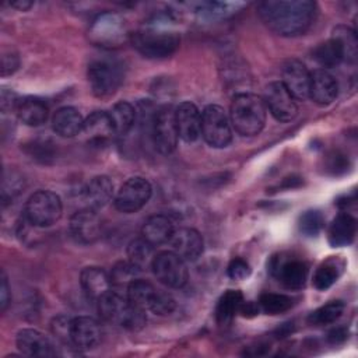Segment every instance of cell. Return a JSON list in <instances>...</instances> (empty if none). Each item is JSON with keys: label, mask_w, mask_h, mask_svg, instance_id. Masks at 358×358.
Wrapping results in <instances>:
<instances>
[{"label": "cell", "mask_w": 358, "mask_h": 358, "mask_svg": "<svg viewBox=\"0 0 358 358\" xmlns=\"http://www.w3.org/2000/svg\"><path fill=\"white\" fill-rule=\"evenodd\" d=\"M262 21L277 35L305 34L316 15V3L309 0H268L257 7Z\"/></svg>", "instance_id": "cell-1"}, {"label": "cell", "mask_w": 358, "mask_h": 358, "mask_svg": "<svg viewBox=\"0 0 358 358\" xmlns=\"http://www.w3.org/2000/svg\"><path fill=\"white\" fill-rule=\"evenodd\" d=\"M267 109L263 98L252 92H239L232 98L229 122L235 131L245 137L259 134L266 123Z\"/></svg>", "instance_id": "cell-2"}, {"label": "cell", "mask_w": 358, "mask_h": 358, "mask_svg": "<svg viewBox=\"0 0 358 358\" xmlns=\"http://www.w3.org/2000/svg\"><path fill=\"white\" fill-rule=\"evenodd\" d=\"M98 313L112 324L127 330H140L147 323L145 310L134 306L120 291L109 289L98 301Z\"/></svg>", "instance_id": "cell-3"}, {"label": "cell", "mask_w": 358, "mask_h": 358, "mask_svg": "<svg viewBox=\"0 0 358 358\" xmlns=\"http://www.w3.org/2000/svg\"><path fill=\"white\" fill-rule=\"evenodd\" d=\"M180 38L176 32L159 27H148L131 36L133 46L148 59H164L171 56L179 46Z\"/></svg>", "instance_id": "cell-4"}, {"label": "cell", "mask_w": 358, "mask_h": 358, "mask_svg": "<svg viewBox=\"0 0 358 358\" xmlns=\"http://www.w3.org/2000/svg\"><path fill=\"white\" fill-rule=\"evenodd\" d=\"M63 213V203L59 194L50 190L32 193L24 207V218L32 227L45 228L57 222Z\"/></svg>", "instance_id": "cell-5"}, {"label": "cell", "mask_w": 358, "mask_h": 358, "mask_svg": "<svg viewBox=\"0 0 358 358\" xmlns=\"http://www.w3.org/2000/svg\"><path fill=\"white\" fill-rule=\"evenodd\" d=\"M87 78L91 92L98 98H106L120 87L123 70L113 59H95L88 64Z\"/></svg>", "instance_id": "cell-6"}, {"label": "cell", "mask_w": 358, "mask_h": 358, "mask_svg": "<svg viewBox=\"0 0 358 358\" xmlns=\"http://www.w3.org/2000/svg\"><path fill=\"white\" fill-rule=\"evenodd\" d=\"M201 137L214 148H225L232 141L229 116L220 105H207L201 112Z\"/></svg>", "instance_id": "cell-7"}, {"label": "cell", "mask_w": 358, "mask_h": 358, "mask_svg": "<svg viewBox=\"0 0 358 358\" xmlns=\"http://www.w3.org/2000/svg\"><path fill=\"white\" fill-rule=\"evenodd\" d=\"M268 271L285 288L301 289L308 280L309 266L305 260L282 252L270 259Z\"/></svg>", "instance_id": "cell-8"}, {"label": "cell", "mask_w": 358, "mask_h": 358, "mask_svg": "<svg viewBox=\"0 0 358 358\" xmlns=\"http://www.w3.org/2000/svg\"><path fill=\"white\" fill-rule=\"evenodd\" d=\"M151 268L159 282L169 288H182L187 282L186 262L173 250H164L154 256Z\"/></svg>", "instance_id": "cell-9"}, {"label": "cell", "mask_w": 358, "mask_h": 358, "mask_svg": "<svg viewBox=\"0 0 358 358\" xmlns=\"http://www.w3.org/2000/svg\"><path fill=\"white\" fill-rule=\"evenodd\" d=\"M151 194V183L143 176H133L120 186L113 199V203L120 213L133 214L148 203Z\"/></svg>", "instance_id": "cell-10"}, {"label": "cell", "mask_w": 358, "mask_h": 358, "mask_svg": "<svg viewBox=\"0 0 358 358\" xmlns=\"http://www.w3.org/2000/svg\"><path fill=\"white\" fill-rule=\"evenodd\" d=\"M263 101L266 109L278 122H291L298 113L296 99L289 94L281 81H273L266 87Z\"/></svg>", "instance_id": "cell-11"}, {"label": "cell", "mask_w": 358, "mask_h": 358, "mask_svg": "<svg viewBox=\"0 0 358 358\" xmlns=\"http://www.w3.org/2000/svg\"><path fill=\"white\" fill-rule=\"evenodd\" d=\"M178 130L175 123V110L169 106L158 109L152 119V141L158 152L168 155L178 145Z\"/></svg>", "instance_id": "cell-12"}, {"label": "cell", "mask_w": 358, "mask_h": 358, "mask_svg": "<svg viewBox=\"0 0 358 358\" xmlns=\"http://www.w3.org/2000/svg\"><path fill=\"white\" fill-rule=\"evenodd\" d=\"M69 229L76 242L91 245L99 239L102 232V222L96 210L85 207L71 215Z\"/></svg>", "instance_id": "cell-13"}, {"label": "cell", "mask_w": 358, "mask_h": 358, "mask_svg": "<svg viewBox=\"0 0 358 358\" xmlns=\"http://www.w3.org/2000/svg\"><path fill=\"white\" fill-rule=\"evenodd\" d=\"M175 123L179 138L186 143H193L201 136V113L190 101H185L176 106Z\"/></svg>", "instance_id": "cell-14"}, {"label": "cell", "mask_w": 358, "mask_h": 358, "mask_svg": "<svg viewBox=\"0 0 358 358\" xmlns=\"http://www.w3.org/2000/svg\"><path fill=\"white\" fill-rule=\"evenodd\" d=\"M280 81L295 99L302 101L308 98L310 71L302 62L296 59L287 60L282 66V80Z\"/></svg>", "instance_id": "cell-15"}, {"label": "cell", "mask_w": 358, "mask_h": 358, "mask_svg": "<svg viewBox=\"0 0 358 358\" xmlns=\"http://www.w3.org/2000/svg\"><path fill=\"white\" fill-rule=\"evenodd\" d=\"M169 243L172 250L185 262L197 260L204 249V241L200 232L189 227L173 231Z\"/></svg>", "instance_id": "cell-16"}, {"label": "cell", "mask_w": 358, "mask_h": 358, "mask_svg": "<svg viewBox=\"0 0 358 358\" xmlns=\"http://www.w3.org/2000/svg\"><path fill=\"white\" fill-rule=\"evenodd\" d=\"M17 348L28 357H55L56 347L52 340L36 329H22L17 333Z\"/></svg>", "instance_id": "cell-17"}, {"label": "cell", "mask_w": 358, "mask_h": 358, "mask_svg": "<svg viewBox=\"0 0 358 358\" xmlns=\"http://www.w3.org/2000/svg\"><path fill=\"white\" fill-rule=\"evenodd\" d=\"M337 95L338 84L333 74L324 69H316L310 71L308 98L320 106H327L337 98Z\"/></svg>", "instance_id": "cell-18"}, {"label": "cell", "mask_w": 358, "mask_h": 358, "mask_svg": "<svg viewBox=\"0 0 358 358\" xmlns=\"http://www.w3.org/2000/svg\"><path fill=\"white\" fill-rule=\"evenodd\" d=\"M71 344L78 350H91L99 341L102 336L101 324L91 316H78L71 319Z\"/></svg>", "instance_id": "cell-19"}, {"label": "cell", "mask_w": 358, "mask_h": 358, "mask_svg": "<svg viewBox=\"0 0 358 358\" xmlns=\"http://www.w3.org/2000/svg\"><path fill=\"white\" fill-rule=\"evenodd\" d=\"M113 197V183L109 176L98 175L94 176L83 189V200L85 207L99 210L105 207Z\"/></svg>", "instance_id": "cell-20"}, {"label": "cell", "mask_w": 358, "mask_h": 358, "mask_svg": "<svg viewBox=\"0 0 358 358\" xmlns=\"http://www.w3.org/2000/svg\"><path fill=\"white\" fill-rule=\"evenodd\" d=\"M80 284L85 295L91 299L98 301L103 294L112 289L109 274L96 266H88L83 268L80 274Z\"/></svg>", "instance_id": "cell-21"}, {"label": "cell", "mask_w": 358, "mask_h": 358, "mask_svg": "<svg viewBox=\"0 0 358 358\" xmlns=\"http://www.w3.org/2000/svg\"><path fill=\"white\" fill-rule=\"evenodd\" d=\"M91 143L102 144L115 136L109 112L95 110L84 119L83 131Z\"/></svg>", "instance_id": "cell-22"}, {"label": "cell", "mask_w": 358, "mask_h": 358, "mask_svg": "<svg viewBox=\"0 0 358 358\" xmlns=\"http://www.w3.org/2000/svg\"><path fill=\"white\" fill-rule=\"evenodd\" d=\"M84 119L73 106L59 108L52 117V129L62 137H74L83 131Z\"/></svg>", "instance_id": "cell-23"}, {"label": "cell", "mask_w": 358, "mask_h": 358, "mask_svg": "<svg viewBox=\"0 0 358 358\" xmlns=\"http://www.w3.org/2000/svg\"><path fill=\"white\" fill-rule=\"evenodd\" d=\"M15 112L22 123L27 126H41L46 122L49 115V108L41 98L36 96H24L18 98Z\"/></svg>", "instance_id": "cell-24"}, {"label": "cell", "mask_w": 358, "mask_h": 358, "mask_svg": "<svg viewBox=\"0 0 358 358\" xmlns=\"http://www.w3.org/2000/svg\"><path fill=\"white\" fill-rule=\"evenodd\" d=\"M175 228L172 221L164 214H155L147 218L141 228V236L154 248L169 242Z\"/></svg>", "instance_id": "cell-25"}, {"label": "cell", "mask_w": 358, "mask_h": 358, "mask_svg": "<svg viewBox=\"0 0 358 358\" xmlns=\"http://www.w3.org/2000/svg\"><path fill=\"white\" fill-rule=\"evenodd\" d=\"M357 232V221L355 218L343 211L336 215V218L331 221L330 228H329V243L333 248H341V246H348Z\"/></svg>", "instance_id": "cell-26"}, {"label": "cell", "mask_w": 358, "mask_h": 358, "mask_svg": "<svg viewBox=\"0 0 358 358\" xmlns=\"http://www.w3.org/2000/svg\"><path fill=\"white\" fill-rule=\"evenodd\" d=\"M157 291L158 289L150 281L138 277L133 280L126 288V296L134 306L148 310Z\"/></svg>", "instance_id": "cell-27"}, {"label": "cell", "mask_w": 358, "mask_h": 358, "mask_svg": "<svg viewBox=\"0 0 358 358\" xmlns=\"http://www.w3.org/2000/svg\"><path fill=\"white\" fill-rule=\"evenodd\" d=\"M115 136H124L127 134L136 120V110L133 105L127 101H120L113 105L109 112Z\"/></svg>", "instance_id": "cell-28"}, {"label": "cell", "mask_w": 358, "mask_h": 358, "mask_svg": "<svg viewBox=\"0 0 358 358\" xmlns=\"http://www.w3.org/2000/svg\"><path fill=\"white\" fill-rule=\"evenodd\" d=\"M344 263H341L338 259L331 257L323 262L313 274V287L317 291H326L329 289L341 275Z\"/></svg>", "instance_id": "cell-29"}, {"label": "cell", "mask_w": 358, "mask_h": 358, "mask_svg": "<svg viewBox=\"0 0 358 358\" xmlns=\"http://www.w3.org/2000/svg\"><path fill=\"white\" fill-rule=\"evenodd\" d=\"M243 302V295L238 289H228L221 295L215 308V319L220 324L229 323L236 313H239V308Z\"/></svg>", "instance_id": "cell-30"}, {"label": "cell", "mask_w": 358, "mask_h": 358, "mask_svg": "<svg viewBox=\"0 0 358 358\" xmlns=\"http://www.w3.org/2000/svg\"><path fill=\"white\" fill-rule=\"evenodd\" d=\"M313 59L326 70L338 66L341 62H344V50L337 39L333 36L317 45L313 50Z\"/></svg>", "instance_id": "cell-31"}, {"label": "cell", "mask_w": 358, "mask_h": 358, "mask_svg": "<svg viewBox=\"0 0 358 358\" xmlns=\"http://www.w3.org/2000/svg\"><path fill=\"white\" fill-rule=\"evenodd\" d=\"M154 256V246L143 236L133 239L127 246V260L140 270H144L148 266L151 267Z\"/></svg>", "instance_id": "cell-32"}, {"label": "cell", "mask_w": 358, "mask_h": 358, "mask_svg": "<svg viewBox=\"0 0 358 358\" xmlns=\"http://www.w3.org/2000/svg\"><path fill=\"white\" fill-rule=\"evenodd\" d=\"M257 305L260 308V312L274 316L289 310L294 306V298L285 294L264 292L260 295Z\"/></svg>", "instance_id": "cell-33"}, {"label": "cell", "mask_w": 358, "mask_h": 358, "mask_svg": "<svg viewBox=\"0 0 358 358\" xmlns=\"http://www.w3.org/2000/svg\"><path fill=\"white\" fill-rule=\"evenodd\" d=\"M344 312L343 301H330L320 308L315 309L309 316L308 322L313 326H326L334 323Z\"/></svg>", "instance_id": "cell-34"}, {"label": "cell", "mask_w": 358, "mask_h": 358, "mask_svg": "<svg viewBox=\"0 0 358 358\" xmlns=\"http://www.w3.org/2000/svg\"><path fill=\"white\" fill-rule=\"evenodd\" d=\"M140 268H137L134 264H131L129 260H122V262H117L113 267H112V271L109 274L110 277V282H112V287H115L116 291H120L122 288H127L129 284L138 278V274H140Z\"/></svg>", "instance_id": "cell-35"}, {"label": "cell", "mask_w": 358, "mask_h": 358, "mask_svg": "<svg viewBox=\"0 0 358 358\" xmlns=\"http://www.w3.org/2000/svg\"><path fill=\"white\" fill-rule=\"evenodd\" d=\"M333 38L337 39L344 50V62L354 63L357 59V35L345 25H338L333 29Z\"/></svg>", "instance_id": "cell-36"}, {"label": "cell", "mask_w": 358, "mask_h": 358, "mask_svg": "<svg viewBox=\"0 0 358 358\" xmlns=\"http://www.w3.org/2000/svg\"><path fill=\"white\" fill-rule=\"evenodd\" d=\"M324 227L323 214L319 210H306L301 214L298 221L299 232L305 236L313 238L317 236Z\"/></svg>", "instance_id": "cell-37"}, {"label": "cell", "mask_w": 358, "mask_h": 358, "mask_svg": "<svg viewBox=\"0 0 358 358\" xmlns=\"http://www.w3.org/2000/svg\"><path fill=\"white\" fill-rule=\"evenodd\" d=\"M175 308H176V301L173 299V296L168 292L158 289L148 310L159 316H166V315H171L175 310Z\"/></svg>", "instance_id": "cell-38"}, {"label": "cell", "mask_w": 358, "mask_h": 358, "mask_svg": "<svg viewBox=\"0 0 358 358\" xmlns=\"http://www.w3.org/2000/svg\"><path fill=\"white\" fill-rule=\"evenodd\" d=\"M52 333L56 336L57 340H60L62 343L66 344H71V336H70V329H71V319L64 316V315H59L56 317H53L52 323Z\"/></svg>", "instance_id": "cell-39"}, {"label": "cell", "mask_w": 358, "mask_h": 358, "mask_svg": "<svg viewBox=\"0 0 358 358\" xmlns=\"http://www.w3.org/2000/svg\"><path fill=\"white\" fill-rule=\"evenodd\" d=\"M350 166L348 158L345 154L340 151H331L327 155V162H326V169L333 173V175H340L344 173Z\"/></svg>", "instance_id": "cell-40"}, {"label": "cell", "mask_w": 358, "mask_h": 358, "mask_svg": "<svg viewBox=\"0 0 358 358\" xmlns=\"http://www.w3.org/2000/svg\"><path fill=\"white\" fill-rule=\"evenodd\" d=\"M227 273H228V277L232 280H245L250 275L252 268L246 260L241 257H235L229 262Z\"/></svg>", "instance_id": "cell-41"}, {"label": "cell", "mask_w": 358, "mask_h": 358, "mask_svg": "<svg viewBox=\"0 0 358 358\" xmlns=\"http://www.w3.org/2000/svg\"><path fill=\"white\" fill-rule=\"evenodd\" d=\"M20 66V59L15 53L13 52H8V53H4L3 57H1V74L3 76H8V74H13Z\"/></svg>", "instance_id": "cell-42"}, {"label": "cell", "mask_w": 358, "mask_h": 358, "mask_svg": "<svg viewBox=\"0 0 358 358\" xmlns=\"http://www.w3.org/2000/svg\"><path fill=\"white\" fill-rule=\"evenodd\" d=\"M11 295H10V285L7 281V275L4 271H1L0 275V309L1 312H4L10 303Z\"/></svg>", "instance_id": "cell-43"}, {"label": "cell", "mask_w": 358, "mask_h": 358, "mask_svg": "<svg viewBox=\"0 0 358 358\" xmlns=\"http://www.w3.org/2000/svg\"><path fill=\"white\" fill-rule=\"evenodd\" d=\"M18 98L14 95L13 91H8L7 88L1 90V109L3 112H7L8 109H15L17 108Z\"/></svg>", "instance_id": "cell-44"}, {"label": "cell", "mask_w": 358, "mask_h": 358, "mask_svg": "<svg viewBox=\"0 0 358 358\" xmlns=\"http://www.w3.org/2000/svg\"><path fill=\"white\" fill-rule=\"evenodd\" d=\"M327 340L331 344H341L343 341L347 340V330L344 327H336V329L329 331Z\"/></svg>", "instance_id": "cell-45"}, {"label": "cell", "mask_w": 358, "mask_h": 358, "mask_svg": "<svg viewBox=\"0 0 358 358\" xmlns=\"http://www.w3.org/2000/svg\"><path fill=\"white\" fill-rule=\"evenodd\" d=\"M260 312V308L257 305V302H242L241 308H239V313L245 317H252V316H256L259 315Z\"/></svg>", "instance_id": "cell-46"}, {"label": "cell", "mask_w": 358, "mask_h": 358, "mask_svg": "<svg viewBox=\"0 0 358 358\" xmlns=\"http://www.w3.org/2000/svg\"><path fill=\"white\" fill-rule=\"evenodd\" d=\"M13 7L21 10V11H25L28 10L31 6H32V1H25V0H20V1H15V3H11Z\"/></svg>", "instance_id": "cell-47"}]
</instances>
